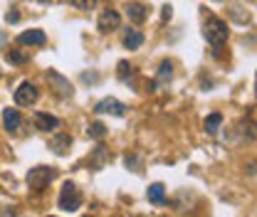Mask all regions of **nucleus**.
<instances>
[{
  "instance_id": "nucleus-1",
  "label": "nucleus",
  "mask_w": 257,
  "mask_h": 217,
  "mask_svg": "<svg viewBox=\"0 0 257 217\" xmlns=\"http://www.w3.org/2000/svg\"><path fill=\"white\" fill-rule=\"evenodd\" d=\"M203 35H205V40H208L215 50H220V47L227 42L230 30H227V23H222V20L215 18V15H208L205 23H203Z\"/></svg>"
},
{
  "instance_id": "nucleus-2",
  "label": "nucleus",
  "mask_w": 257,
  "mask_h": 217,
  "mask_svg": "<svg viewBox=\"0 0 257 217\" xmlns=\"http://www.w3.org/2000/svg\"><path fill=\"white\" fill-rule=\"evenodd\" d=\"M57 205H60V210H65V212H77V210L82 207V195H79V190H77L74 183H65V185H62L60 197H57Z\"/></svg>"
},
{
  "instance_id": "nucleus-3",
  "label": "nucleus",
  "mask_w": 257,
  "mask_h": 217,
  "mask_svg": "<svg viewBox=\"0 0 257 217\" xmlns=\"http://www.w3.org/2000/svg\"><path fill=\"white\" fill-rule=\"evenodd\" d=\"M57 175V170L55 168H47V165H35V168H30V173H28V185L33 187V190H37V192H42L50 183H52V178Z\"/></svg>"
},
{
  "instance_id": "nucleus-4",
  "label": "nucleus",
  "mask_w": 257,
  "mask_h": 217,
  "mask_svg": "<svg viewBox=\"0 0 257 217\" xmlns=\"http://www.w3.org/2000/svg\"><path fill=\"white\" fill-rule=\"evenodd\" d=\"M37 99H40V92H37V87L30 84V82H23V84L15 89V104H18V106H33Z\"/></svg>"
},
{
  "instance_id": "nucleus-5",
  "label": "nucleus",
  "mask_w": 257,
  "mask_h": 217,
  "mask_svg": "<svg viewBox=\"0 0 257 217\" xmlns=\"http://www.w3.org/2000/svg\"><path fill=\"white\" fill-rule=\"evenodd\" d=\"M47 82L52 84V89H55V94L57 96H62V99H70L72 96V84L60 74V72H55V69H50L47 72Z\"/></svg>"
},
{
  "instance_id": "nucleus-6",
  "label": "nucleus",
  "mask_w": 257,
  "mask_h": 217,
  "mask_svg": "<svg viewBox=\"0 0 257 217\" xmlns=\"http://www.w3.org/2000/svg\"><path fill=\"white\" fill-rule=\"evenodd\" d=\"M119 25H121V18L116 10H104L99 15V23H97L99 32H114V30H119Z\"/></svg>"
},
{
  "instance_id": "nucleus-7",
  "label": "nucleus",
  "mask_w": 257,
  "mask_h": 217,
  "mask_svg": "<svg viewBox=\"0 0 257 217\" xmlns=\"http://www.w3.org/2000/svg\"><path fill=\"white\" fill-rule=\"evenodd\" d=\"M94 111L97 114H111V116H124L126 114V106L121 104V101H116V99H102L97 106H94Z\"/></svg>"
},
{
  "instance_id": "nucleus-8",
  "label": "nucleus",
  "mask_w": 257,
  "mask_h": 217,
  "mask_svg": "<svg viewBox=\"0 0 257 217\" xmlns=\"http://www.w3.org/2000/svg\"><path fill=\"white\" fill-rule=\"evenodd\" d=\"M126 15H129L131 23L141 25V23H146V18H148V8H146L144 3H136V0H131V3H126Z\"/></svg>"
},
{
  "instance_id": "nucleus-9",
  "label": "nucleus",
  "mask_w": 257,
  "mask_h": 217,
  "mask_svg": "<svg viewBox=\"0 0 257 217\" xmlns=\"http://www.w3.org/2000/svg\"><path fill=\"white\" fill-rule=\"evenodd\" d=\"M18 42H20V45H30V47H40V45L47 42V35H45L42 30H28V32H23V35L18 37Z\"/></svg>"
},
{
  "instance_id": "nucleus-10",
  "label": "nucleus",
  "mask_w": 257,
  "mask_h": 217,
  "mask_svg": "<svg viewBox=\"0 0 257 217\" xmlns=\"http://www.w3.org/2000/svg\"><path fill=\"white\" fill-rule=\"evenodd\" d=\"M35 126H37L40 131H52V128L60 126V119H57V116H50V114H45V111H37V114H35Z\"/></svg>"
},
{
  "instance_id": "nucleus-11",
  "label": "nucleus",
  "mask_w": 257,
  "mask_h": 217,
  "mask_svg": "<svg viewBox=\"0 0 257 217\" xmlns=\"http://www.w3.org/2000/svg\"><path fill=\"white\" fill-rule=\"evenodd\" d=\"M70 146H72V136H67V133H60V136H55V138L50 141V148H52V153H57V155H65V153L70 151Z\"/></svg>"
},
{
  "instance_id": "nucleus-12",
  "label": "nucleus",
  "mask_w": 257,
  "mask_h": 217,
  "mask_svg": "<svg viewBox=\"0 0 257 217\" xmlns=\"http://www.w3.org/2000/svg\"><path fill=\"white\" fill-rule=\"evenodd\" d=\"M107 160H109V151H107L104 146H97L94 153L89 155V168H92V170H99V168H104Z\"/></svg>"
},
{
  "instance_id": "nucleus-13",
  "label": "nucleus",
  "mask_w": 257,
  "mask_h": 217,
  "mask_svg": "<svg viewBox=\"0 0 257 217\" xmlns=\"http://www.w3.org/2000/svg\"><path fill=\"white\" fill-rule=\"evenodd\" d=\"M3 124H5V128H8L10 133H15V131L20 128V114H18L15 109H5V111H3Z\"/></svg>"
},
{
  "instance_id": "nucleus-14",
  "label": "nucleus",
  "mask_w": 257,
  "mask_h": 217,
  "mask_svg": "<svg viewBox=\"0 0 257 217\" xmlns=\"http://www.w3.org/2000/svg\"><path fill=\"white\" fill-rule=\"evenodd\" d=\"M148 202H153V205H163L166 202V187L161 183H153L148 187Z\"/></svg>"
},
{
  "instance_id": "nucleus-15",
  "label": "nucleus",
  "mask_w": 257,
  "mask_h": 217,
  "mask_svg": "<svg viewBox=\"0 0 257 217\" xmlns=\"http://www.w3.org/2000/svg\"><path fill=\"white\" fill-rule=\"evenodd\" d=\"M141 45H144V35H141L139 30H131V32L124 37V47H126V50H139Z\"/></svg>"
},
{
  "instance_id": "nucleus-16",
  "label": "nucleus",
  "mask_w": 257,
  "mask_h": 217,
  "mask_svg": "<svg viewBox=\"0 0 257 217\" xmlns=\"http://www.w3.org/2000/svg\"><path fill=\"white\" fill-rule=\"evenodd\" d=\"M87 136H89V138H94V141H102V138L107 136V126H104L102 121H94V124H89Z\"/></svg>"
},
{
  "instance_id": "nucleus-17",
  "label": "nucleus",
  "mask_w": 257,
  "mask_h": 217,
  "mask_svg": "<svg viewBox=\"0 0 257 217\" xmlns=\"http://www.w3.org/2000/svg\"><path fill=\"white\" fill-rule=\"evenodd\" d=\"M5 60L10 62V64H15V67H20V64H25L30 57L25 55V52H20V50H8L5 52Z\"/></svg>"
},
{
  "instance_id": "nucleus-18",
  "label": "nucleus",
  "mask_w": 257,
  "mask_h": 217,
  "mask_svg": "<svg viewBox=\"0 0 257 217\" xmlns=\"http://www.w3.org/2000/svg\"><path fill=\"white\" fill-rule=\"evenodd\" d=\"M220 124H222V114H210V116L205 119V131H208V133H218Z\"/></svg>"
},
{
  "instance_id": "nucleus-19",
  "label": "nucleus",
  "mask_w": 257,
  "mask_h": 217,
  "mask_svg": "<svg viewBox=\"0 0 257 217\" xmlns=\"http://www.w3.org/2000/svg\"><path fill=\"white\" fill-rule=\"evenodd\" d=\"M171 77H173V64H171V62H163L161 69H158V82H166V79H171Z\"/></svg>"
},
{
  "instance_id": "nucleus-20",
  "label": "nucleus",
  "mask_w": 257,
  "mask_h": 217,
  "mask_svg": "<svg viewBox=\"0 0 257 217\" xmlns=\"http://www.w3.org/2000/svg\"><path fill=\"white\" fill-rule=\"evenodd\" d=\"M70 3L77 8V10H92L97 5V0H70Z\"/></svg>"
},
{
  "instance_id": "nucleus-21",
  "label": "nucleus",
  "mask_w": 257,
  "mask_h": 217,
  "mask_svg": "<svg viewBox=\"0 0 257 217\" xmlns=\"http://www.w3.org/2000/svg\"><path fill=\"white\" fill-rule=\"evenodd\" d=\"M126 77H131V67L126 62H119V79L126 82Z\"/></svg>"
},
{
  "instance_id": "nucleus-22",
  "label": "nucleus",
  "mask_w": 257,
  "mask_h": 217,
  "mask_svg": "<svg viewBox=\"0 0 257 217\" xmlns=\"http://www.w3.org/2000/svg\"><path fill=\"white\" fill-rule=\"evenodd\" d=\"M171 10H173V8H171V5H166V8H163V13H161V18H163V20H171V15H173Z\"/></svg>"
},
{
  "instance_id": "nucleus-23",
  "label": "nucleus",
  "mask_w": 257,
  "mask_h": 217,
  "mask_svg": "<svg viewBox=\"0 0 257 217\" xmlns=\"http://www.w3.org/2000/svg\"><path fill=\"white\" fill-rule=\"evenodd\" d=\"M18 20H20L18 13H8V23H18Z\"/></svg>"
},
{
  "instance_id": "nucleus-24",
  "label": "nucleus",
  "mask_w": 257,
  "mask_h": 217,
  "mask_svg": "<svg viewBox=\"0 0 257 217\" xmlns=\"http://www.w3.org/2000/svg\"><path fill=\"white\" fill-rule=\"evenodd\" d=\"M40 3H50V0H40Z\"/></svg>"
}]
</instances>
